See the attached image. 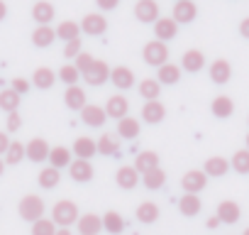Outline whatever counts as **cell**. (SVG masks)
Listing matches in <instances>:
<instances>
[{
	"label": "cell",
	"mask_w": 249,
	"mask_h": 235,
	"mask_svg": "<svg viewBox=\"0 0 249 235\" xmlns=\"http://www.w3.org/2000/svg\"><path fill=\"white\" fill-rule=\"evenodd\" d=\"M64 103H66L69 110H83V108L88 105L86 91H83L78 83H76V86H66V91H64Z\"/></svg>",
	"instance_id": "9a60e30c"
},
{
	"label": "cell",
	"mask_w": 249,
	"mask_h": 235,
	"mask_svg": "<svg viewBox=\"0 0 249 235\" xmlns=\"http://www.w3.org/2000/svg\"><path fill=\"white\" fill-rule=\"evenodd\" d=\"M76 228H78V233H81V235H98V233L103 230V215L83 213V215H78Z\"/></svg>",
	"instance_id": "4fadbf2b"
},
{
	"label": "cell",
	"mask_w": 249,
	"mask_h": 235,
	"mask_svg": "<svg viewBox=\"0 0 249 235\" xmlns=\"http://www.w3.org/2000/svg\"><path fill=\"white\" fill-rule=\"evenodd\" d=\"M56 235H71V230H69V228H59Z\"/></svg>",
	"instance_id": "11a10c76"
},
{
	"label": "cell",
	"mask_w": 249,
	"mask_h": 235,
	"mask_svg": "<svg viewBox=\"0 0 249 235\" xmlns=\"http://www.w3.org/2000/svg\"><path fill=\"white\" fill-rule=\"evenodd\" d=\"M8 133H18L20 128H22V118H20V113L15 110V113H8Z\"/></svg>",
	"instance_id": "7dc6e473"
},
{
	"label": "cell",
	"mask_w": 249,
	"mask_h": 235,
	"mask_svg": "<svg viewBox=\"0 0 249 235\" xmlns=\"http://www.w3.org/2000/svg\"><path fill=\"white\" fill-rule=\"evenodd\" d=\"M78 206L73 203V201H69V198H61V201H56L54 203V208H52V220L56 223V225H61V228H69V225H73L76 220H78Z\"/></svg>",
	"instance_id": "6da1fadb"
},
{
	"label": "cell",
	"mask_w": 249,
	"mask_h": 235,
	"mask_svg": "<svg viewBox=\"0 0 249 235\" xmlns=\"http://www.w3.org/2000/svg\"><path fill=\"white\" fill-rule=\"evenodd\" d=\"M71 150L69 147H52L49 152V164L54 169H64V167H71Z\"/></svg>",
	"instance_id": "e575fe53"
},
{
	"label": "cell",
	"mask_w": 249,
	"mask_h": 235,
	"mask_svg": "<svg viewBox=\"0 0 249 235\" xmlns=\"http://www.w3.org/2000/svg\"><path fill=\"white\" fill-rule=\"evenodd\" d=\"M25 145L22 142H10L8 152H5V164H20L25 159Z\"/></svg>",
	"instance_id": "7bdbcfd3"
},
{
	"label": "cell",
	"mask_w": 249,
	"mask_h": 235,
	"mask_svg": "<svg viewBox=\"0 0 249 235\" xmlns=\"http://www.w3.org/2000/svg\"><path fill=\"white\" fill-rule=\"evenodd\" d=\"M110 71H112V69H110L103 59H95V61H93V66L83 74V78H86V83H88V86H103V83L110 78Z\"/></svg>",
	"instance_id": "ba28073f"
},
{
	"label": "cell",
	"mask_w": 249,
	"mask_h": 235,
	"mask_svg": "<svg viewBox=\"0 0 249 235\" xmlns=\"http://www.w3.org/2000/svg\"><path fill=\"white\" fill-rule=\"evenodd\" d=\"M10 147V140H8V133H0V157H3Z\"/></svg>",
	"instance_id": "f907efd6"
},
{
	"label": "cell",
	"mask_w": 249,
	"mask_h": 235,
	"mask_svg": "<svg viewBox=\"0 0 249 235\" xmlns=\"http://www.w3.org/2000/svg\"><path fill=\"white\" fill-rule=\"evenodd\" d=\"M210 110H213L215 118H230L234 113V103H232L230 96H217V98H213Z\"/></svg>",
	"instance_id": "4dcf8cb0"
},
{
	"label": "cell",
	"mask_w": 249,
	"mask_h": 235,
	"mask_svg": "<svg viewBox=\"0 0 249 235\" xmlns=\"http://www.w3.org/2000/svg\"><path fill=\"white\" fill-rule=\"evenodd\" d=\"M54 15H56V10H54V5L49 3V0H39V3H35V8H32V18H35L37 25H49L54 20Z\"/></svg>",
	"instance_id": "d4e9b609"
},
{
	"label": "cell",
	"mask_w": 249,
	"mask_h": 235,
	"mask_svg": "<svg viewBox=\"0 0 249 235\" xmlns=\"http://www.w3.org/2000/svg\"><path fill=\"white\" fill-rule=\"evenodd\" d=\"M230 167L237 174H249V150H237L230 159Z\"/></svg>",
	"instance_id": "60d3db41"
},
{
	"label": "cell",
	"mask_w": 249,
	"mask_h": 235,
	"mask_svg": "<svg viewBox=\"0 0 249 235\" xmlns=\"http://www.w3.org/2000/svg\"><path fill=\"white\" fill-rule=\"evenodd\" d=\"M140 93H142L144 100H159L161 83L157 78H144V81H140Z\"/></svg>",
	"instance_id": "ab89813d"
},
{
	"label": "cell",
	"mask_w": 249,
	"mask_h": 235,
	"mask_svg": "<svg viewBox=\"0 0 249 235\" xmlns=\"http://www.w3.org/2000/svg\"><path fill=\"white\" fill-rule=\"evenodd\" d=\"M93 61H95V59H93L90 54H86V52H81V54L73 59V64H76V69L81 71V76H83V74H86V71L93 66Z\"/></svg>",
	"instance_id": "f6af8a7d"
},
{
	"label": "cell",
	"mask_w": 249,
	"mask_h": 235,
	"mask_svg": "<svg viewBox=\"0 0 249 235\" xmlns=\"http://www.w3.org/2000/svg\"><path fill=\"white\" fill-rule=\"evenodd\" d=\"M81 32H86L90 37H100L103 32H107V20L100 13H88L81 20Z\"/></svg>",
	"instance_id": "52a82bcc"
},
{
	"label": "cell",
	"mask_w": 249,
	"mask_h": 235,
	"mask_svg": "<svg viewBox=\"0 0 249 235\" xmlns=\"http://www.w3.org/2000/svg\"><path fill=\"white\" fill-rule=\"evenodd\" d=\"M95 5H98L100 10L110 13V10H115V8L120 5V0H95Z\"/></svg>",
	"instance_id": "681fc988"
},
{
	"label": "cell",
	"mask_w": 249,
	"mask_h": 235,
	"mask_svg": "<svg viewBox=\"0 0 249 235\" xmlns=\"http://www.w3.org/2000/svg\"><path fill=\"white\" fill-rule=\"evenodd\" d=\"M200 208H203V203H200L198 194H183V196L178 198V211H181L183 215H188V218L198 215Z\"/></svg>",
	"instance_id": "f546056e"
},
{
	"label": "cell",
	"mask_w": 249,
	"mask_h": 235,
	"mask_svg": "<svg viewBox=\"0 0 249 235\" xmlns=\"http://www.w3.org/2000/svg\"><path fill=\"white\" fill-rule=\"evenodd\" d=\"M103 230H107L110 235H120L124 230V218L117 211H107L103 215Z\"/></svg>",
	"instance_id": "8d00e7d4"
},
{
	"label": "cell",
	"mask_w": 249,
	"mask_h": 235,
	"mask_svg": "<svg viewBox=\"0 0 249 235\" xmlns=\"http://www.w3.org/2000/svg\"><path fill=\"white\" fill-rule=\"evenodd\" d=\"M157 167H159V155L152 152V150L140 152L137 159H135V169H137L140 174H144V172H149V169H157Z\"/></svg>",
	"instance_id": "d590c367"
},
{
	"label": "cell",
	"mask_w": 249,
	"mask_h": 235,
	"mask_svg": "<svg viewBox=\"0 0 249 235\" xmlns=\"http://www.w3.org/2000/svg\"><path fill=\"white\" fill-rule=\"evenodd\" d=\"M203 66H205V57H203L200 49H188V52H183V59H181V69H183V71L196 74V71H200Z\"/></svg>",
	"instance_id": "7402d4cb"
},
{
	"label": "cell",
	"mask_w": 249,
	"mask_h": 235,
	"mask_svg": "<svg viewBox=\"0 0 249 235\" xmlns=\"http://www.w3.org/2000/svg\"><path fill=\"white\" fill-rule=\"evenodd\" d=\"M59 78H61L66 86H76L78 78H81V71L76 69V64H64V66L59 69Z\"/></svg>",
	"instance_id": "b9f144b4"
},
{
	"label": "cell",
	"mask_w": 249,
	"mask_h": 235,
	"mask_svg": "<svg viewBox=\"0 0 249 235\" xmlns=\"http://www.w3.org/2000/svg\"><path fill=\"white\" fill-rule=\"evenodd\" d=\"M166 118V108L159 103V100H147L144 105H142V120L144 123H149V125H157V123H161Z\"/></svg>",
	"instance_id": "ffe728a7"
},
{
	"label": "cell",
	"mask_w": 249,
	"mask_h": 235,
	"mask_svg": "<svg viewBox=\"0 0 249 235\" xmlns=\"http://www.w3.org/2000/svg\"><path fill=\"white\" fill-rule=\"evenodd\" d=\"M30 86H32V81H27V78H20V76H18V78H13V86H10V88H13V91H18V93L22 96V93H27V91H30Z\"/></svg>",
	"instance_id": "c3c4849f"
},
{
	"label": "cell",
	"mask_w": 249,
	"mask_h": 235,
	"mask_svg": "<svg viewBox=\"0 0 249 235\" xmlns=\"http://www.w3.org/2000/svg\"><path fill=\"white\" fill-rule=\"evenodd\" d=\"M135 215H137L140 223H157L159 220V206L154 201H142L137 206V213Z\"/></svg>",
	"instance_id": "d6a6232c"
},
{
	"label": "cell",
	"mask_w": 249,
	"mask_h": 235,
	"mask_svg": "<svg viewBox=\"0 0 249 235\" xmlns=\"http://www.w3.org/2000/svg\"><path fill=\"white\" fill-rule=\"evenodd\" d=\"M115 181H117V186H120V189L132 191V189L142 181V174L135 169V164H132V167H120V169H117V174H115Z\"/></svg>",
	"instance_id": "7c38bea8"
},
{
	"label": "cell",
	"mask_w": 249,
	"mask_h": 235,
	"mask_svg": "<svg viewBox=\"0 0 249 235\" xmlns=\"http://www.w3.org/2000/svg\"><path fill=\"white\" fill-rule=\"evenodd\" d=\"M5 15H8V5L3 3V0H0V22L5 20Z\"/></svg>",
	"instance_id": "db71d44e"
},
{
	"label": "cell",
	"mask_w": 249,
	"mask_h": 235,
	"mask_svg": "<svg viewBox=\"0 0 249 235\" xmlns=\"http://www.w3.org/2000/svg\"><path fill=\"white\" fill-rule=\"evenodd\" d=\"M247 150H249V135H247Z\"/></svg>",
	"instance_id": "680465c9"
},
{
	"label": "cell",
	"mask_w": 249,
	"mask_h": 235,
	"mask_svg": "<svg viewBox=\"0 0 249 235\" xmlns=\"http://www.w3.org/2000/svg\"><path fill=\"white\" fill-rule=\"evenodd\" d=\"M32 235H56V223L52 218H39L32 223Z\"/></svg>",
	"instance_id": "ee69618b"
},
{
	"label": "cell",
	"mask_w": 249,
	"mask_h": 235,
	"mask_svg": "<svg viewBox=\"0 0 249 235\" xmlns=\"http://www.w3.org/2000/svg\"><path fill=\"white\" fill-rule=\"evenodd\" d=\"M37 181H39L42 189H54V186H59V181H61V169H54V167L49 164V167H44V169L39 172Z\"/></svg>",
	"instance_id": "74e56055"
},
{
	"label": "cell",
	"mask_w": 249,
	"mask_h": 235,
	"mask_svg": "<svg viewBox=\"0 0 249 235\" xmlns=\"http://www.w3.org/2000/svg\"><path fill=\"white\" fill-rule=\"evenodd\" d=\"M3 172H5V159L0 157V176H3Z\"/></svg>",
	"instance_id": "9f6ffc18"
},
{
	"label": "cell",
	"mask_w": 249,
	"mask_h": 235,
	"mask_svg": "<svg viewBox=\"0 0 249 235\" xmlns=\"http://www.w3.org/2000/svg\"><path fill=\"white\" fill-rule=\"evenodd\" d=\"M110 81L117 91H130L135 86V71L127 69V66H115L110 71Z\"/></svg>",
	"instance_id": "8fae6325"
},
{
	"label": "cell",
	"mask_w": 249,
	"mask_h": 235,
	"mask_svg": "<svg viewBox=\"0 0 249 235\" xmlns=\"http://www.w3.org/2000/svg\"><path fill=\"white\" fill-rule=\"evenodd\" d=\"M205 225H208V228H210V230H215V228H217V225H220V218H217V215H210V218H208V220H205Z\"/></svg>",
	"instance_id": "f5cc1de1"
},
{
	"label": "cell",
	"mask_w": 249,
	"mask_h": 235,
	"mask_svg": "<svg viewBox=\"0 0 249 235\" xmlns=\"http://www.w3.org/2000/svg\"><path fill=\"white\" fill-rule=\"evenodd\" d=\"M54 39H56V30H54V27H49V25H37V30L32 32V44H35V47H39V49L52 47V44H54Z\"/></svg>",
	"instance_id": "44dd1931"
},
{
	"label": "cell",
	"mask_w": 249,
	"mask_h": 235,
	"mask_svg": "<svg viewBox=\"0 0 249 235\" xmlns=\"http://www.w3.org/2000/svg\"><path fill=\"white\" fill-rule=\"evenodd\" d=\"M217 218H220V223H227V225H232V223H237L239 218H242V208H239V203L237 201H220V206H217V213H215Z\"/></svg>",
	"instance_id": "2e32d148"
},
{
	"label": "cell",
	"mask_w": 249,
	"mask_h": 235,
	"mask_svg": "<svg viewBox=\"0 0 249 235\" xmlns=\"http://www.w3.org/2000/svg\"><path fill=\"white\" fill-rule=\"evenodd\" d=\"M18 211H20V218H22V220L35 223V220L44 218V201H42L37 194H27V196H22Z\"/></svg>",
	"instance_id": "7a4b0ae2"
},
{
	"label": "cell",
	"mask_w": 249,
	"mask_h": 235,
	"mask_svg": "<svg viewBox=\"0 0 249 235\" xmlns=\"http://www.w3.org/2000/svg\"><path fill=\"white\" fill-rule=\"evenodd\" d=\"M247 123H249V118H247Z\"/></svg>",
	"instance_id": "91938a15"
},
{
	"label": "cell",
	"mask_w": 249,
	"mask_h": 235,
	"mask_svg": "<svg viewBox=\"0 0 249 235\" xmlns=\"http://www.w3.org/2000/svg\"><path fill=\"white\" fill-rule=\"evenodd\" d=\"M239 35H242L244 39H249V18H244V20L239 22Z\"/></svg>",
	"instance_id": "816d5d0a"
},
{
	"label": "cell",
	"mask_w": 249,
	"mask_h": 235,
	"mask_svg": "<svg viewBox=\"0 0 249 235\" xmlns=\"http://www.w3.org/2000/svg\"><path fill=\"white\" fill-rule=\"evenodd\" d=\"M154 35H157V39L169 42V39H174L178 35V22L174 18H159L154 22Z\"/></svg>",
	"instance_id": "e0dca14e"
},
{
	"label": "cell",
	"mask_w": 249,
	"mask_h": 235,
	"mask_svg": "<svg viewBox=\"0 0 249 235\" xmlns=\"http://www.w3.org/2000/svg\"><path fill=\"white\" fill-rule=\"evenodd\" d=\"M142 184H144V189H149V191H159V189H164V184H166V172H164L161 167L149 169V172L142 174Z\"/></svg>",
	"instance_id": "4316f807"
},
{
	"label": "cell",
	"mask_w": 249,
	"mask_h": 235,
	"mask_svg": "<svg viewBox=\"0 0 249 235\" xmlns=\"http://www.w3.org/2000/svg\"><path fill=\"white\" fill-rule=\"evenodd\" d=\"M210 81L213 83H217V86H225L227 81H230V76H232V66H230V61L227 59H215L213 64H210Z\"/></svg>",
	"instance_id": "ac0fdd59"
},
{
	"label": "cell",
	"mask_w": 249,
	"mask_h": 235,
	"mask_svg": "<svg viewBox=\"0 0 249 235\" xmlns=\"http://www.w3.org/2000/svg\"><path fill=\"white\" fill-rule=\"evenodd\" d=\"M181 66H176V64H164V66H159V71H157V81L159 83H166V86H174V83H178L181 81Z\"/></svg>",
	"instance_id": "83f0119b"
},
{
	"label": "cell",
	"mask_w": 249,
	"mask_h": 235,
	"mask_svg": "<svg viewBox=\"0 0 249 235\" xmlns=\"http://www.w3.org/2000/svg\"><path fill=\"white\" fill-rule=\"evenodd\" d=\"M69 174H71V179L78 181V184L90 181V179H93V164H90V159H73L71 167H69Z\"/></svg>",
	"instance_id": "d6986e66"
},
{
	"label": "cell",
	"mask_w": 249,
	"mask_h": 235,
	"mask_svg": "<svg viewBox=\"0 0 249 235\" xmlns=\"http://www.w3.org/2000/svg\"><path fill=\"white\" fill-rule=\"evenodd\" d=\"M117 135L122 140H135L140 135V120L132 115H124L122 120H117Z\"/></svg>",
	"instance_id": "603a6c76"
},
{
	"label": "cell",
	"mask_w": 249,
	"mask_h": 235,
	"mask_svg": "<svg viewBox=\"0 0 249 235\" xmlns=\"http://www.w3.org/2000/svg\"><path fill=\"white\" fill-rule=\"evenodd\" d=\"M127 110H130V103H127V98H124L122 93L110 96L107 103H105V113H107V118H115V120H122V118L127 115Z\"/></svg>",
	"instance_id": "5bb4252c"
},
{
	"label": "cell",
	"mask_w": 249,
	"mask_h": 235,
	"mask_svg": "<svg viewBox=\"0 0 249 235\" xmlns=\"http://www.w3.org/2000/svg\"><path fill=\"white\" fill-rule=\"evenodd\" d=\"M98 152V142L93 140V137H76V142H73V155H76V159H90L93 155Z\"/></svg>",
	"instance_id": "cb8c5ba5"
},
{
	"label": "cell",
	"mask_w": 249,
	"mask_h": 235,
	"mask_svg": "<svg viewBox=\"0 0 249 235\" xmlns=\"http://www.w3.org/2000/svg\"><path fill=\"white\" fill-rule=\"evenodd\" d=\"M56 37L64 39V42L78 39V37H81V22H73V20H64V22H59V27H56Z\"/></svg>",
	"instance_id": "836d02e7"
},
{
	"label": "cell",
	"mask_w": 249,
	"mask_h": 235,
	"mask_svg": "<svg viewBox=\"0 0 249 235\" xmlns=\"http://www.w3.org/2000/svg\"><path fill=\"white\" fill-rule=\"evenodd\" d=\"M49 152H52V147H49V142H47L44 137H32V140L25 145V155H27V159L35 162V164L47 162V159H49Z\"/></svg>",
	"instance_id": "277c9868"
},
{
	"label": "cell",
	"mask_w": 249,
	"mask_h": 235,
	"mask_svg": "<svg viewBox=\"0 0 249 235\" xmlns=\"http://www.w3.org/2000/svg\"><path fill=\"white\" fill-rule=\"evenodd\" d=\"M142 57H144V61L149 64V66H164L166 61H169V47H166V42H161V39H152V42H147L144 44V49H142Z\"/></svg>",
	"instance_id": "3957f363"
},
{
	"label": "cell",
	"mask_w": 249,
	"mask_h": 235,
	"mask_svg": "<svg viewBox=\"0 0 249 235\" xmlns=\"http://www.w3.org/2000/svg\"><path fill=\"white\" fill-rule=\"evenodd\" d=\"M98 152L105 155V157H112L120 152V135H112V133H103L98 140Z\"/></svg>",
	"instance_id": "484cf974"
},
{
	"label": "cell",
	"mask_w": 249,
	"mask_h": 235,
	"mask_svg": "<svg viewBox=\"0 0 249 235\" xmlns=\"http://www.w3.org/2000/svg\"><path fill=\"white\" fill-rule=\"evenodd\" d=\"M81 120L88 125V128H103L105 125V120H107V113H105V108H100V105H86L83 110H81Z\"/></svg>",
	"instance_id": "30bf717a"
},
{
	"label": "cell",
	"mask_w": 249,
	"mask_h": 235,
	"mask_svg": "<svg viewBox=\"0 0 249 235\" xmlns=\"http://www.w3.org/2000/svg\"><path fill=\"white\" fill-rule=\"evenodd\" d=\"M242 235H249V228H244V233H242Z\"/></svg>",
	"instance_id": "6f0895ef"
},
{
	"label": "cell",
	"mask_w": 249,
	"mask_h": 235,
	"mask_svg": "<svg viewBox=\"0 0 249 235\" xmlns=\"http://www.w3.org/2000/svg\"><path fill=\"white\" fill-rule=\"evenodd\" d=\"M227 169H230V162L225 157H208L205 164H203V172L208 176H225Z\"/></svg>",
	"instance_id": "1f68e13d"
},
{
	"label": "cell",
	"mask_w": 249,
	"mask_h": 235,
	"mask_svg": "<svg viewBox=\"0 0 249 235\" xmlns=\"http://www.w3.org/2000/svg\"><path fill=\"white\" fill-rule=\"evenodd\" d=\"M135 18L144 25H152L159 20V3L157 0H140L135 5Z\"/></svg>",
	"instance_id": "9c48e42d"
},
{
	"label": "cell",
	"mask_w": 249,
	"mask_h": 235,
	"mask_svg": "<svg viewBox=\"0 0 249 235\" xmlns=\"http://www.w3.org/2000/svg\"><path fill=\"white\" fill-rule=\"evenodd\" d=\"M18 108H20V93H18V91H13V88L0 91V110L15 113Z\"/></svg>",
	"instance_id": "f35d334b"
},
{
	"label": "cell",
	"mask_w": 249,
	"mask_h": 235,
	"mask_svg": "<svg viewBox=\"0 0 249 235\" xmlns=\"http://www.w3.org/2000/svg\"><path fill=\"white\" fill-rule=\"evenodd\" d=\"M196 15H198V8H196L193 0H176V5H174V10H171V18H174L178 25L193 22Z\"/></svg>",
	"instance_id": "8992f818"
},
{
	"label": "cell",
	"mask_w": 249,
	"mask_h": 235,
	"mask_svg": "<svg viewBox=\"0 0 249 235\" xmlns=\"http://www.w3.org/2000/svg\"><path fill=\"white\" fill-rule=\"evenodd\" d=\"M81 49H83V47H81V37H78V39H71V42L64 44V57H66V59H76V57L81 54Z\"/></svg>",
	"instance_id": "bcb514c9"
},
{
	"label": "cell",
	"mask_w": 249,
	"mask_h": 235,
	"mask_svg": "<svg viewBox=\"0 0 249 235\" xmlns=\"http://www.w3.org/2000/svg\"><path fill=\"white\" fill-rule=\"evenodd\" d=\"M181 186H183L186 194H200V191L208 186V174H205L203 169H191V172L183 174Z\"/></svg>",
	"instance_id": "5b68a950"
},
{
	"label": "cell",
	"mask_w": 249,
	"mask_h": 235,
	"mask_svg": "<svg viewBox=\"0 0 249 235\" xmlns=\"http://www.w3.org/2000/svg\"><path fill=\"white\" fill-rule=\"evenodd\" d=\"M32 83H35V88H39V91H49V88L56 83V74H54L49 66H39V69L35 71V76H32Z\"/></svg>",
	"instance_id": "f1b7e54d"
}]
</instances>
